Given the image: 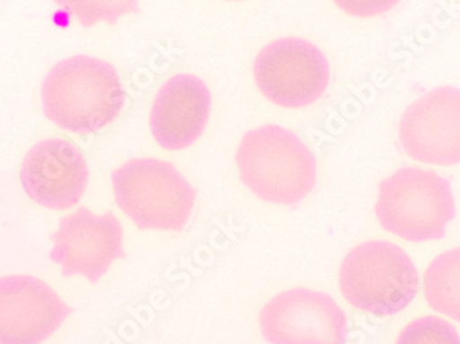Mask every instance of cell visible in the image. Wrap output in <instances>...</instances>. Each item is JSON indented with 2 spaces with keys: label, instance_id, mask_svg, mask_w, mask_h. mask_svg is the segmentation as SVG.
Here are the masks:
<instances>
[{
  "label": "cell",
  "instance_id": "6da1fadb",
  "mask_svg": "<svg viewBox=\"0 0 460 344\" xmlns=\"http://www.w3.org/2000/svg\"><path fill=\"white\" fill-rule=\"evenodd\" d=\"M126 93L110 62L76 56L58 62L41 85L46 118L62 130L93 134L116 120Z\"/></svg>",
  "mask_w": 460,
  "mask_h": 344
},
{
  "label": "cell",
  "instance_id": "7a4b0ae2",
  "mask_svg": "<svg viewBox=\"0 0 460 344\" xmlns=\"http://www.w3.org/2000/svg\"><path fill=\"white\" fill-rule=\"evenodd\" d=\"M236 163L243 183L268 203L296 206L316 186V159L296 134L280 126L248 131Z\"/></svg>",
  "mask_w": 460,
  "mask_h": 344
},
{
  "label": "cell",
  "instance_id": "3957f363",
  "mask_svg": "<svg viewBox=\"0 0 460 344\" xmlns=\"http://www.w3.org/2000/svg\"><path fill=\"white\" fill-rule=\"evenodd\" d=\"M375 215L386 232L407 242L443 239L455 216L451 183L434 171L400 168L379 185Z\"/></svg>",
  "mask_w": 460,
  "mask_h": 344
},
{
  "label": "cell",
  "instance_id": "277c9868",
  "mask_svg": "<svg viewBox=\"0 0 460 344\" xmlns=\"http://www.w3.org/2000/svg\"><path fill=\"white\" fill-rule=\"evenodd\" d=\"M340 287L354 309L376 317L404 310L420 289V273L410 256L384 240L354 247L341 265Z\"/></svg>",
  "mask_w": 460,
  "mask_h": 344
},
{
  "label": "cell",
  "instance_id": "5b68a950",
  "mask_svg": "<svg viewBox=\"0 0 460 344\" xmlns=\"http://www.w3.org/2000/svg\"><path fill=\"white\" fill-rule=\"evenodd\" d=\"M116 204L144 230L181 232L195 208L196 190L169 162L134 159L112 174Z\"/></svg>",
  "mask_w": 460,
  "mask_h": 344
},
{
  "label": "cell",
  "instance_id": "8992f818",
  "mask_svg": "<svg viewBox=\"0 0 460 344\" xmlns=\"http://www.w3.org/2000/svg\"><path fill=\"white\" fill-rule=\"evenodd\" d=\"M258 90L283 108H304L319 101L330 83L324 54L310 41L280 39L266 46L254 62Z\"/></svg>",
  "mask_w": 460,
  "mask_h": 344
},
{
  "label": "cell",
  "instance_id": "52a82bcc",
  "mask_svg": "<svg viewBox=\"0 0 460 344\" xmlns=\"http://www.w3.org/2000/svg\"><path fill=\"white\" fill-rule=\"evenodd\" d=\"M261 331L270 344H346L348 320L330 295L296 288L261 310Z\"/></svg>",
  "mask_w": 460,
  "mask_h": 344
},
{
  "label": "cell",
  "instance_id": "ba28073f",
  "mask_svg": "<svg viewBox=\"0 0 460 344\" xmlns=\"http://www.w3.org/2000/svg\"><path fill=\"white\" fill-rule=\"evenodd\" d=\"M123 256V227L112 212L94 215L82 207L64 216L53 234L50 258L64 277L83 276L97 283Z\"/></svg>",
  "mask_w": 460,
  "mask_h": 344
},
{
  "label": "cell",
  "instance_id": "9c48e42d",
  "mask_svg": "<svg viewBox=\"0 0 460 344\" xmlns=\"http://www.w3.org/2000/svg\"><path fill=\"white\" fill-rule=\"evenodd\" d=\"M399 141L415 162L460 164V90L437 87L413 101L400 120Z\"/></svg>",
  "mask_w": 460,
  "mask_h": 344
},
{
  "label": "cell",
  "instance_id": "30bf717a",
  "mask_svg": "<svg viewBox=\"0 0 460 344\" xmlns=\"http://www.w3.org/2000/svg\"><path fill=\"white\" fill-rule=\"evenodd\" d=\"M71 313L57 292L35 277L0 278V344H41Z\"/></svg>",
  "mask_w": 460,
  "mask_h": 344
},
{
  "label": "cell",
  "instance_id": "8fae6325",
  "mask_svg": "<svg viewBox=\"0 0 460 344\" xmlns=\"http://www.w3.org/2000/svg\"><path fill=\"white\" fill-rule=\"evenodd\" d=\"M25 193L39 206L66 211L82 200L89 168L79 147L49 138L28 152L20 172Z\"/></svg>",
  "mask_w": 460,
  "mask_h": 344
},
{
  "label": "cell",
  "instance_id": "7c38bea8",
  "mask_svg": "<svg viewBox=\"0 0 460 344\" xmlns=\"http://www.w3.org/2000/svg\"><path fill=\"white\" fill-rule=\"evenodd\" d=\"M211 95L193 75H175L162 85L151 110L152 136L165 150L195 144L210 118Z\"/></svg>",
  "mask_w": 460,
  "mask_h": 344
},
{
  "label": "cell",
  "instance_id": "4fadbf2b",
  "mask_svg": "<svg viewBox=\"0 0 460 344\" xmlns=\"http://www.w3.org/2000/svg\"><path fill=\"white\" fill-rule=\"evenodd\" d=\"M423 292L434 312L460 322V247L441 253L429 265Z\"/></svg>",
  "mask_w": 460,
  "mask_h": 344
},
{
  "label": "cell",
  "instance_id": "5bb4252c",
  "mask_svg": "<svg viewBox=\"0 0 460 344\" xmlns=\"http://www.w3.org/2000/svg\"><path fill=\"white\" fill-rule=\"evenodd\" d=\"M77 18L83 27L92 28L103 21L116 24L119 18L139 12V0H54Z\"/></svg>",
  "mask_w": 460,
  "mask_h": 344
},
{
  "label": "cell",
  "instance_id": "9a60e30c",
  "mask_svg": "<svg viewBox=\"0 0 460 344\" xmlns=\"http://www.w3.org/2000/svg\"><path fill=\"white\" fill-rule=\"evenodd\" d=\"M395 344H460V336L448 321L426 315L410 322Z\"/></svg>",
  "mask_w": 460,
  "mask_h": 344
},
{
  "label": "cell",
  "instance_id": "2e32d148",
  "mask_svg": "<svg viewBox=\"0 0 460 344\" xmlns=\"http://www.w3.org/2000/svg\"><path fill=\"white\" fill-rule=\"evenodd\" d=\"M402 0H333L343 13L358 18L378 17L394 9Z\"/></svg>",
  "mask_w": 460,
  "mask_h": 344
}]
</instances>
